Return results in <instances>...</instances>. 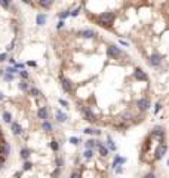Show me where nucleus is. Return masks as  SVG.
I'll return each mask as SVG.
<instances>
[{
	"instance_id": "f257e3e1",
	"label": "nucleus",
	"mask_w": 169,
	"mask_h": 178,
	"mask_svg": "<svg viewBox=\"0 0 169 178\" xmlns=\"http://www.w3.org/2000/svg\"><path fill=\"white\" fill-rule=\"evenodd\" d=\"M113 19H114V14H113V12H104V14L100 15L98 22H100L102 27H111Z\"/></svg>"
},
{
	"instance_id": "f03ea898",
	"label": "nucleus",
	"mask_w": 169,
	"mask_h": 178,
	"mask_svg": "<svg viewBox=\"0 0 169 178\" xmlns=\"http://www.w3.org/2000/svg\"><path fill=\"white\" fill-rule=\"evenodd\" d=\"M107 55H108L110 58L117 59V58H120V56H122V50H120L117 46L110 45V46H108V49H107Z\"/></svg>"
},
{
	"instance_id": "7ed1b4c3",
	"label": "nucleus",
	"mask_w": 169,
	"mask_h": 178,
	"mask_svg": "<svg viewBox=\"0 0 169 178\" xmlns=\"http://www.w3.org/2000/svg\"><path fill=\"white\" fill-rule=\"evenodd\" d=\"M133 77L139 80V82H147L148 80V76H147L145 71H142L141 68H135L133 70Z\"/></svg>"
},
{
	"instance_id": "20e7f679",
	"label": "nucleus",
	"mask_w": 169,
	"mask_h": 178,
	"mask_svg": "<svg viewBox=\"0 0 169 178\" xmlns=\"http://www.w3.org/2000/svg\"><path fill=\"white\" fill-rule=\"evenodd\" d=\"M137 105H138L139 111H147V110L150 108V100L148 98H141V100H138Z\"/></svg>"
},
{
	"instance_id": "39448f33",
	"label": "nucleus",
	"mask_w": 169,
	"mask_h": 178,
	"mask_svg": "<svg viewBox=\"0 0 169 178\" xmlns=\"http://www.w3.org/2000/svg\"><path fill=\"white\" fill-rule=\"evenodd\" d=\"M82 113H83V116H85L86 120H89V122H95V114L91 111L89 107H82Z\"/></svg>"
},
{
	"instance_id": "423d86ee",
	"label": "nucleus",
	"mask_w": 169,
	"mask_h": 178,
	"mask_svg": "<svg viewBox=\"0 0 169 178\" xmlns=\"http://www.w3.org/2000/svg\"><path fill=\"white\" fill-rule=\"evenodd\" d=\"M166 150H168V146H166V144H163V142L159 144L157 148H156V157H157V159H162L165 156V153H166Z\"/></svg>"
},
{
	"instance_id": "0eeeda50",
	"label": "nucleus",
	"mask_w": 169,
	"mask_h": 178,
	"mask_svg": "<svg viewBox=\"0 0 169 178\" xmlns=\"http://www.w3.org/2000/svg\"><path fill=\"white\" fill-rule=\"evenodd\" d=\"M61 86H62V89H64L65 92H71L73 91V85H71V82H70L68 79H65L61 76Z\"/></svg>"
},
{
	"instance_id": "6e6552de",
	"label": "nucleus",
	"mask_w": 169,
	"mask_h": 178,
	"mask_svg": "<svg viewBox=\"0 0 169 178\" xmlns=\"http://www.w3.org/2000/svg\"><path fill=\"white\" fill-rule=\"evenodd\" d=\"M37 116H39V119H42L43 122H46V120H48V117H49L48 108H46V107H40V108L37 110Z\"/></svg>"
},
{
	"instance_id": "1a4fd4ad",
	"label": "nucleus",
	"mask_w": 169,
	"mask_h": 178,
	"mask_svg": "<svg viewBox=\"0 0 169 178\" xmlns=\"http://www.w3.org/2000/svg\"><path fill=\"white\" fill-rule=\"evenodd\" d=\"M153 135L159 138L160 144L163 142V135H165V132H163V128H162V126H156V128L153 129Z\"/></svg>"
},
{
	"instance_id": "9d476101",
	"label": "nucleus",
	"mask_w": 169,
	"mask_h": 178,
	"mask_svg": "<svg viewBox=\"0 0 169 178\" xmlns=\"http://www.w3.org/2000/svg\"><path fill=\"white\" fill-rule=\"evenodd\" d=\"M80 37H83V39H94V37L96 36L95 31H92V30H82V31L77 33Z\"/></svg>"
},
{
	"instance_id": "9b49d317",
	"label": "nucleus",
	"mask_w": 169,
	"mask_h": 178,
	"mask_svg": "<svg viewBox=\"0 0 169 178\" xmlns=\"http://www.w3.org/2000/svg\"><path fill=\"white\" fill-rule=\"evenodd\" d=\"M10 128H12V134H14V135H21L22 131H24L22 126H21L18 122H14V123L10 125Z\"/></svg>"
},
{
	"instance_id": "f8f14e48",
	"label": "nucleus",
	"mask_w": 169,
	"mask_h": 178,
	"mask_svg": "<svg viewBox=\"0 0 169 178\" xmlns=\"http://www.w3.org/2000/svg\"><path fill=\"white\" fill-rule=\"evenodd\" d=\"M160 62H162V56H160L159 54H153L150 58V64L153 65V67H157V65H160Z\"/></svg>"
},
{
	"instance_id": "ddd939ff",
	"label": "nucleus",
	"mask_w": 169,
	"mask_h": 178,
	"mask_svg": "<svg viewBox=\"0 0 169 178\" xmlns=\"http://www.w3.org/2000/svg\"><path fill=\"white\" fill-rule=\"evenodd\" d=\"M36 22L39 24V25H45L46 24V15L45 14H39L36 16Z\"/></svg>"
},
{
	"instance_id": "4468645a",
	"label": "nucleus",
	"mask_w": 169,
	"mask_h": 178,
	"mask_svg": "<svg viewBox=\"0 0 169 178\" xmlns=\"http://www.w3.org/2000/svg\"><path fill=\"white\" fill-rule=\"evenodd\" d=\"M120 119L123 120V122H129V120H132L133 116L131 111H125V113H122V116H120Z\"/></svg>"
},
{
	"instance_id": "2eb2a0df",
	"label": "nucleus",
	"mask_w": 169,
	"mask_h": 178,
	"mask_svg": "<svg viewBox=\"0 0 169 178\" xmlns=\"http://www.w3.org/2000/svg\"><path fill=\"white\" fill-rule=\"evenodd\" d=\"M95 146L98 147V150H100V154H101V156H107V154H108V150H107V148H105L102 144H100V141L95 142Z\"/></svg>"
},
{
	"instance_id": "dca6fc26",
	"label": "nucleus",
	"mask_w": 169,
	"mask_h": 178,
	"mask_svg": "<svg viewBox=\"0 0 169 178\" xmlns=\"http://www.w3.org/2000/svg\"><path fill=\"white\" fill-rule=\"evenodd\" d=\"M42 129L45 131V132H52V129H54V126H52V123L50 122H43V125H42Z\"/></svg>"
},
{
	"instance_id": "f3484780",
	"label": "nucleus",
	"mask_w": 169,
	"mask_h": 178,
	"mask_svg": "<svg viewBox=\"0 0 169 178\" xmlns=\"http://www.w3.org/2000/svg\"><path fill=\"white\" fill-rule=\"evenodd\" d=\"M18 88H19V89H21L22 92L30 91V86H28V83L25 82V80H22V82H19V83H18Z\"/></svg>"
},
{
	"instance_id": "a211bd4d",
	"label": "nucleus",
	"mask_w": 169,
	"mask_h": 178,
	"mask_svg": "<svg viewBox=\"0 0 169 178\" xmlns=\"http://www.w3.org/2000/svg\"><path fill=\"white\" fill-rule=\"evenodd\" d=\"M56 120H58V122H65V120H67V114L58 110V111H56Z\"/></svg>"
},
{
	"instance_id": "6ab92c4d",
	"label": "nucleus",
	"mask_w": 169,
	"mask_h": 178,
	"mask_svg": "<svg viewBox=\"0 0 169 178\" xmlns=\"http://www.w3.org/2000/svg\"><path fill=\"white\" fill-rule=\"evenodd\" d=\"M30 154H31V150H30V148H22V150H21V157H22L24 160H27L28 157H30Z\"/></svg>"
},
{
	"instance_id": "aec40b11",
	"label": "nucleus",
	"mask_w": 169,
	"mask_h": 178,
	"mask_svg": "<svg viewBox=\"0 0 169 178\" xmlns=\"http://www.w3.org/2000/svg\"><path fill=\"white\" fill-rule=\"evenodd\" d=\"M125 162H126V159H125V157H120V156H116L114 162H113V168H117V165H119V163H125Z\"/></svg>"
},
{
	"instance_id": "412c9836",
	"label": "nucleus",
	"mask_w": 169,
	"mask_h": 178,
	"mask_svg": "<svg viewBox=\"0 0 169 178\" xmlns=\"http://www.w3.org/2000/svg\"><path fill=\"white\" fill-rule=\"evenodd\" d=\"M30 95L31 96H34V98H37V96H40L42 95V92L39 91V89H37V88H30Z\"/></svg>"
},
{
	"instance_id": "4be33fe9",
	"label": "nucleus",
	"mask_w": 169,
	"mask_h": 178,
	"mask_svg": "<svg viewBox=\"0 0 169 178\" xmlns=\"http://www.w3.org/2000/svg\"><path fill=\"white\" fill-rule=\"evenodd\" d=\"M3 120H5L6 123H10V122H12V114H10L9 111H5V113H3Z\"/></svg>"
},
{
	"instance_id": "5701e85b",
	"label": "nucleus",
	"mask_w": 169,
	"mask_h": 178,
	"mask_svg": "<svg viewBox=\"0 0 169 178\" xmlns=\"http://www.w3.org/2000/svg\"><path fill=\"white\" fill-rule=\"evenodd\" d=\"M39 5L43 6V8H49V6H52V0H40Z\"/></svg>"
},
{
	"instance_id": "b1692460",
	"label": "nucleus",
	"mask_w": 169,
	"mask_h": 178,
	"mask_svg": "<svg viewBox=\"0 0 169 178\" xmlns=\"http://www.w3.org/2000/svg\"><path fill=\"white\" fill-rule=\"evenodd\" d=\"M50 148H52L54 151H58V148H60V146H58V141L52 140V141H50Z\"/></svg>"
},
{
	"instance_id": "393cba45",
	"label": "nucleus",
	"mask_w": 169,
	"mask_h": 178,
	"mask_svg": "<svg viewBox=\"0 0 169 178\" xmlns=\"http://www.w3.org/2000/svg\"><path fill=\"white\" fill-rule=\"evenodd\" d=\"M95 142H96V141H94V140H88V141L85 142V146H86V148H88V150H91L92 147L95 146Z\"/></svg>"
},
{
	"instance_id": "a878e982",
	"label": "nucleus",
	"mask_w": 169,
	"mask_h": 178,
	"mask_svg": "<svg viewBox=\"0 0 169 178\" xmlns=\"http://www.w3.org/2000/svg\"><path fill=\"white\" fill-rule=\"evenodd\" d=\"M31 168H33V163H31V162H28V160H25V162H24L22 169H24V171H30Z\"/></svg>"
},
{
	"instance_id": "bb28decb",
	"label": "nucleus",
	"mask_w": 169,
	"mask_h": 178,
	"mask_svg": "<svg viewBox=\"0 0 169 178\" xmlns=\"http://www.w3.org/2000/svg\"><path fill=\"white\" fill-rule=\"evenodd\" d=\"M83 156H85V159H91L92 156H94V151H92V150H85Z\"/></svg>"
},
{
	"instance_id": "cd10ccee",
	"label": "nucleus",
	"mask_w": 169,
	"mask_h": 178,
	"mask_svg": "<svg viewBox=\"0 0 169 178\" xmlns=\"http://www.w3.org/2000/svg\"><path fill=\"white\" fill-rule=\"evenodd\" d=\"M68 15H70V12H68V10H64V12H61V14H60V19H61V21H64V19L67 18Z\"/></svg>"
},
{
	"instance_id": "c85d7f7f",
	"label": "nucleus",
	"mask_w": 169,
	"mask_h": 178,
	"mask_svg": "<svg viewBox=\"0 0 169 178\" xmlns=\"http://www.w3.org/2000/svg\"><path fill=\"white\" fill-rule=\"evenodd\" d=\"M3 79H5V80H8V82H10V80H14V76H12V74H9V73H5V74H3Z\"/></svg>"
},
{
	"instance_id": "c756f323",
	"label": "nucleus",
	"mask_w": 169,
	"mask_h": 178,
	"mask_svg": "<svg viewBox=\"0 0 169 178\" xmlns=\"http://www.w3.org/2000/svg\"><path fill=\"white\" fill-rule=\"evenodd\" d=\"M19 74H21V77H22L24 80H27V79H28V71H25V70H21Z\"/></svg>"
},
{
	"instance_id": "7c9ffc66",
	"label": "nucleus",
	"mask_w": 169,
	"mask_h": 178,
	"mask_svg": "<svg viewBox=\"0 0 169 178\" xmlns=\"http://www.w3.org/2000/svg\"><path fill=\"white\" fill-rule=\"evenodd\" d=\"M70 178H80V172L79 171H73L70 174Z\"/></svg>"
},
{
	"instance_id": "2f4dec72",
	"label": "nucleus",
	"mask_w": 169,
	"mask_h": 178,
	"mask_svg": "<svg viewBox=\"0 0 169 178\" xmlns=\"http://www.w3.org/2000/svg\"><path fill=\"white\" fill-rule=\"evenodd\" d=\"M0 6H2V8H9V2H6V0H0Z\"/></svg>"
},
{
	"instance_id": "473e14b6",
	"label": "nucleus",
	"mask_w": 169,
	"mask_h": 178,
	"mask_svg": "<svg viewBox=\"0 0 169 178\" xmlns=\"http://www.w3.org/2000/svg\"><path fill=\"white\" fill-rule=\"evenodd\" d=\"M60 171H61V168L56 166V169L54 171V174H52V177H50V178H56V177H58V174H60Z\"/></svg>"
},
{
	"instance_id": "72a5a7b5",
	"label": "nucleus",
	"mask_w": 169,
	"mask_h": 178,
	"mask_svg": "<svg viewBox=\"0 0 169 178\" xmlns=\"http://www.w3.org/2000/svg\"><path fill=\"white\" fill-rule=\"evenodd\" d=\"M160 110H162V104H159V102H157V104H156V107H154V114H157Z\"/></svg>"
},
{
	"instance_id": "f704fd0d",
	"label": "nucleus",
	"mask_w": 169,
	"mask_h": 178,
	"mask_svg": "<svg viewBox=\"0 0 169 178\" xmlns=\"http://www.w3.org/2000/svg\"><path fill=\"white\" fill-rule=\"evenodd\" d=\"M8 59V54H0V62H3Z\"/></svg>"
},
{
	"instance_id": "c9c22d12",
	"label": "nucleus",
	"mask_w": 169,
	"mask_h": 178,
	"mask_svg": "<svg viewBox=\"0 0 169 178\" xmlns=\"http://www.w3.org/2000/svg\"><path fill=\"white\" fill-rule=\"evenodd\" d=\"M5 160H6L5 156H0V169L3 168V165H5Z\"/></svg>"
},
{
	"instance_id": "e433bc0d",
	"label": "nucleus",
	"mask_w": 169,
	"mask_h": 178,
	"mask_svg": "<svg viewBox=\"0 0 169 178\" xmlns=\"http://www.w3.org/2000/svg\"><path fill=\"white\" fill-rule=\"evenodd\" d=\"M79 12H80V8H77V9H76V10H73V12H70V15H71V16H77V15H79Z\"/></svg>"
},
{
	"instance_id": "4c0bfd02",
	"label": "nucleus",
	"mask_w": 169,
	"mask_h": 178,
	"mask_svg": "<svg viewBox=\"0 0 169 178\" xmlns=\"http://www.w3.org/2000/svg\"><path fill=\"white\" fill-rule=\"evenodd\" d=\"M70 142H71V144H79V138L71 137V138H70Z\"/></svg>"
},
{
	"instance_id": "58836bf2",
	"label": "nucleus",
	"mask_w": 169,
	"mask_h": 178,
	"mask_svg": "<svg viewBox=\"0 0 169 178\" xmlns=\"http://www.w3.org/2000/svg\"><path fill=\"white\" fill-rule=\"evenodd\" d=\"M60 104L62 105V107H68V102H67V101H65V100H62V98H61V100H60Z\"/></svg>"
},
{
	"instance_id": "ea45409f",
	"label": "nucleus",
	"mask_w": 169,
	"mask_h": 178,
	"mask_svg": "<svg viewBox=\"0 0 169 178\" xmlns=\"http://www.w3.org/2000/svg\"><path fill=\"white\" fill-rule=\"evenodd\" d=\"M144 178H156V175L153 172H148V174H145V177Z\"/></svg>"
},
{
	"instance_id": "a19ab883",
	"label": "nucleus",
	"mask_w": 169,
	"mask_h": 178,
	"mask_svg": "<svg viewBox=\"0 0 169 178\" xmlns=\"http://www.w3.org/2000/svg\"><path fill=\"white\" fill-rule=\"evenodd\" d=\"M62 27H64V21H60V22H58V25H56V28L60 30V28H62Z\"/></svg>"
},
{
	"instance_id": "79ce46f5",
	"label": "nucleus",
	"mask_w": 169,
	"mask_h": 178,
	"mask_svg": "<svg viewBox=\"0 0 169 178\" xmlns=\"http://www.w3.org/2000/svg\"><path fill=\"white\" fill-rule=\"evenodd\" d=\"M14 46H15V40L12 42V43H10L9 46H8V50H12V49H14Z\"/></svg>"
},
{
	"instance_id": "37998d69",
	"label": "nucleus",
	"mask_w": 169,
	"mask_h": 178,
	"mask_svg": "<svg viewBox=\"0 0 169 178\" xmlns=\"http://www.w3.org/2000/svg\"><path fill=\"white\" fill-rule=\"evenodd\" d=\"M28 65H30V67H36V62H34V61H30V62H28Z\"/></svg>"
},
{
	"instance_id": "c03bdc74",
	"label": "nucleus",
	"mask_w": 169,
	"mask_h": 178,
	"mask_svg": "<svg viewBox=\"0 0 169 178\" xmlns=\"http://www.w3.org/2000/svg\"><path fill=\"white\" fill-rule=\"evenodd\" d=\"M122 171H123L122 168H116V172H117V174H122Z\"/></svg>"
},
{
	"instance_id": "a18cd8bd",
	"label": "nucleus",
	"mask_w": 169,
	"mask_h": 178,
	"mask_svg": "<svg viewBox=\"0 0 169 178\" xmlns=\"http://www.w3.org/2000/svg\"><path fill=\"white\" fill-rule=\"evenodd\" d=\"M3 100H5V95H3V94L0 92V101H3Z\"/></svg>"
},
{
	"instance_id": "49530a36",
	"label": "nucleus",
	"mask_w": 169,
	"mask_h": 178,
	"mask_svg": "<svg viewBox=\"0 0 169 178\" xmlns=\"http://www.w3.org/2000/svg\"><path fill=\"white\" fill-rule=\"evenodd\" d=\"M3 140V132H2V129H0V141Z\"/></svg>"
},
{
	"instance_id": "de8ad7c7",
	"label": "nucleus",
	"mask_w": 169,
	"mask_h": 178,
	"mask_svg": "<svg viewBox=\"0 0 169 178\" xmlns=\"http://www.w3.org/2000/svg\"><path fill=\"white\" fill-rule=\"evenodd\" d=\"M3 74H5V71H3V70H0V76H3Z\"/></svg>"
},
{
	"instance_id": "09e8293b",
	"label": "nucleus",
	"mask_w": 169,
	"mask_h": 178,
	"mask_svg": "<svg viewBox=\"0 0 169 178\" xmlns=\"http://www.w3.org/2000/svg\"><path fill=\"white\" fill-rule=\"evenodd\" d=\"M168 166H169V160H168Z\"/></svg>"
}]
</instances>
